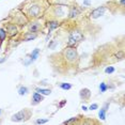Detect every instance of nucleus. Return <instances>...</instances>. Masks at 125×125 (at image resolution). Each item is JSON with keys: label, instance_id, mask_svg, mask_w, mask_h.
I'll use <instances>...</instances> for the list:
<instances>
[{"label": "nucleus", "instance_id": "obj_25", "mask_svg": "<svg viewBox=\"0 0 125 125\" xmlns=\"http://www.w3.org/2000/svg\"><path fill=\"white\" fill-rule=\"evenodd\" d=\"M97 108H98V105H97V104H92L89 108H88V109H90V110H95V109H97Z\"/></svg>", "mask_w": 125, "mask_h": 125}, {"label": "nucleus", "instance_id": "obj_27", "mask_svg": "<svg viewBox=\"0 0 125 125\" xmlns=\"http://www.w3.org/2000/svg\"><path fill=\"white\" fill-rule=\"evenodd\" d=\"M65 104H66V99H63V102H61V103H60V105H59V107H60V108H62V107H63Z\"/></svg>", "mask_w": 125, "mask_h": 125}, {"label": "nucleus", "instance_id": "obj_6", "mask_svg": "<svg viewBox=\"0 0 125 125\" xmlns=\"http://www.w3.org/2000/svg\"><path fill=\"white\" fill-rule=\"evenodd\" d=\"M44 101V96L39 92H34L32 94V105H38L39 103Z\"/></svg>", "mask_w": 125, "mask_h": 125}, {"label": "nucleus", "instance_id": "obj_28", "mask_svg": "<svg viewBox=\"0 0 125 125\" xmlns=\"http://www.w3.org/2000/svg\"><path fill=\"white\" fill-rule=\"evenodd\" d=\"M7 57H3V58H2V59H0V63H3V62L5 61V60H7Z\"/></svg>", "mask_w": 125, "mask_h": 125}, {"label": "nucleus", "instance_id": "obj_15", "mask_svg": "<svg viewBox=\"0 0 125 125\" xmlns=\"http://www.w3.org/2000/svg\"><path fill=\"white\" fill-rule=\"evenodd\" d=\"M7 31H5L3 28H0V43H3L5 38H7Z\"/></svg>", "mask_w": 125, "mask_h": 125}, {"label": "nucleus", "instance_id": "obj_17", "mask_svg": "<svg viewBox=\"0 0 125 125\" xmlns=\"http://www.w3.org/2000/svg\"><path fill=\"white\" fill-rule=\"evenodd\" d=\"M106 113H107V110H105L104 108H101V110H99L98 112V116L99 119H102V120H106Z\"/></svg>", "mask_w": 125, "mask_h": 125}, {"label": "nucleus", "instance_id": "obj_13", "mask_svg": "<svg viewBox=\"0 0 125 125\" xmlns=\"http://www.w3.org/2000/svg\"><path fill=\"white\" fill-rule=\"evenodd\" d=\"M29 28H30V32L36 33L40 30V25L38 24V22H31V25L29 26Z\"/></svg>", "mask_w": 125, "mask_h": 125}, {"label": "nucleus", "instance_id": "obj_2", "mask_svg": "<svg viewBox=\"0 0 125 125\" xmlns=\"http://www.w3.org/2000/svg\"><path fill=\"white\" fill-rule=\"evenodd\" d=\"M42 14V7L40 4H36V3H33L31 4L28 9V15L32 18H38L41 16Z\"/></svg>", "mask_w": 125, "mask_h": 125}, {"label": "nucleus", "instance_id": "obj_9", "mask_svg": "<svg viewBox=\"0 0 125 125\" xmlns=\"http://www.w3.org/2000/svg\"><path fill=\"white\" fill-rule=\"evenodd\" d=\"M36 36H38V34L34 32H26L25 33V35H24V41H32V40H34L36 39Z\"/></svg>", "mask_w": 125, "mask_h": 125}, {"label": "nucleus", "instance_id": "obj_14", "mask_svg": "<svg viewBox=\"0 0 125 125\" xmlns=\"http://www.w3.org/2000/svg\"><path fill=\"white\" fill-rule=\"evenodd\" d=\"M28 92H29V89H28L27 87L21 86V87L18 88V94H19V95H21V96H22V95H26Z\"/></svg>", "mask_w": 125, "mask_h": 125}, {"label": "nucleus", "instance_id": "obj_5", "mask_svg": "<svg viewBox=\"0 0 125 125\" xmlns=\"http://www.w3.org/2000/svg\"><path fill=\"white\" fill-rule=\"evenodd\" d=\"M5 31L7 33H9L10 35H15L17 33V27L15 26V24H8L5 25Z\"/></svg>", "mask_w": 125, "mask_h": 125}, {"label": "nucleus", "instance_id": "obj_18", "mask_svg": "<svg viewBox=\"0 0 125 125\" xmlns=\"http://www.w3.org/2000/svg\"><path fill=\"white\" fill-rule=\"evenodd\" d=\"M59 86H60V88H61V89H63V90L72 89V84H71V83H66V82H62V83H60Z\"/></svg>", "mask_w": 125, "mask_h": 125}, {"label": "nucleus", "instance_id": "obj_7", "mask_svg": "<svg viewBox=\"0 0 125 125\" xmlns=\"http://www.w3.org/2000/svg\"><path fill=\"white\" fill-rule=\"evenodd\" d=\"M79 95H80V98L83 99V101H88L91 97V92L88 88H83V89L80 90L79 92Z\"/></svg>", "mask_w": 125, "mask_h": 125}, {"label": "nucleus", "instance_id": "obj_29", "mask_svg": "<svg viewBox=\"0 0 125 125\" xmlns=\"http://www.w3.org/2000/svg\"><path fill=\"white\" fill-rule=\"evenodd\" d=\"M81 109L86 111V110H88V107H86V106H82V107H81Z\"/></svg>", "mask_w": 125, "mask_h": 125}, {"label": "nucleus", "instance_id": "obj_3", "mask_svg": "<svg viewBox=\"0 0 125 125\" xmlns=\"http://www.w3.org/2000/svg\"><path fill=\"white\" fill-rule=\"evenodd\" d=\"M105 12H106V7H105V5H101V7L96 8L95 10H93L92 12L90 13V18L96 19V18L101 17V16H103Z\"/></svg>", "mask_w": 125, "mask_h": 125}, {"label": "nucleus", "instance_id": "obj_4", "mask_svg": "<svg viewBox=\"0 0 125 125\" xmlns=\"http://www.w3.org/2000/svg\"><path fill=\"white\" fill-rule=\"evenodd\" d=\"M70 38L73 39L74 41L76 42V43H79V42H81L82 40H83V34H82L80 31L75 30V31H73V32H71Z\"/></svg>", "mask_w": 125, "mask_h": 125}, {"label": "nucleus", "instance_id": "obj_19", "mask_svg": "<svg viewBox=\"0 0 125 125\" xmlns=\"http://www.w3.org/2000/svg\"><path fill=\"white\" fill-rule=\"evenodd\" d=\"M115 57L116 58V60H122V59L124 58V52L123 50H119V52L115 55Z\"/></svg>", "mask_w": 125, "mask_h": 125}, {"label": "nucleus", "instance_id": "obj_1", "mask_svg": "<svg viewBox=\"0 0 125 125\" xmlns=\"http://www.w3.org/2000/svg\"><path fill=\"white\" fill-rule=\"evenodd\" d=\"M32 115V112L30 111V110H28L27 108L26 109H22L21 111H18L17 113H15V115H12V118H11V120L13 122H21V121H26Z\"/></svg>", "mask_w": 125, "mask_h": 125}, {"label": "nucleus", "instance_id": "obj_20", "mask_svg": "<svg viewBox=\"0 0 125 125\" xmlns=\"http://www.w3.org/2000/svg\"><path fill=\"white\" fill-rule=\"evenodd\" d=\"M115 69L113 66H107L106 69H105V73L106 74H112V73H115Z\"/></svg>", "mask_w": 125, "mask_h": 125}, {"label": "nucleus", "instance_id": "obj_22", "mask_svg": "<svg viewBox=\"0 0 125 125\" xmlns=\"http://www.w3.org/2000/svg\"><path fill=\"white\" fill-rule=\"evenodd\" d=\"M72 123H77V118H72L70 120L63 122V124H72Z\"/></svg>", "mask_w": 125, "mask_h": 125}, {"label": "nucleus", "instance_id": "obj_30", "mask_svg": "<svg viewBox=\"0 0 125 125\" xmlns=\"http://www.w3.org/2000/svg\"><path fill=\"white\" fill-rule=\"evenodd\" d=\"M1 113H2V110H1V109H0V115H1Z\"/></svg>", "mask_w": 125, "mask_h": 125}, {"label": "nucleus", "instance_id": "obj_16", "mask_svg": "<svg viewBox=\"0 0 125 125\" xmlns=\"http://www.w3.org/2000/svg\"><path fill=\"white\" fill-rule=\"evenodd\" d=\"M108 89H109V86H108L106 82H102V83L99 84V91H101V93L106 92Z\"/></svg>", "mask_w": 125, "mask_h": 125}, {"label": "nucleus", "instance_id": "obj_31", "mask_svg": "<svg viewBox=\"0 0 125 125\" xmlns=\"http://www.w3.org/2000/svg\"><path fill=\"white\" fill-rule=\"evenodd\" d=\"M0 123H1V122H0Z\"/></svg>", "mask_w": 125, "mask_h": 125}, {"label": "nucleus", "instance_id": "obj_23", "mask_svg": "<svg viewBox=\"0 0 125 125\" xmlns=\"http://www.w3.org/2000/svg\"><path fill=\"white\" fill-rule=\"evenodd\" d=\"M57 44H58V43H57L56 41H52L49 44H48V48H50V49H55L56 46H57Z\"/></svg>", "mask_w": 125, "mask_h": 125}, {"label": "nucleus", "instance_id": "obj_10", "mask_svg": "<svg viewBox=\"0 0 125 125\" xmlns=\"http://www.w3.org/2000/svg\"><path fill=\"white\" fill-rule=\"evenodd\" d=\"M39 55H40V49H39V48H35V49L33 50V52H31V55H30V60H29L30 63L34 62V61L36 60V59H38Z\"/></svg>", "mask_w": 125, "mask_h": 125}, {"label": "nucleus", "instance_id": "obj_12", "mask_svg": "<svg viewBox=\"0 0 125 125\" xmlns=\"http://www.w3.org/2000/svg\"><path fill=\"white\" fill-rule=\"evenodd\" d=\"M35 91L41 93L42 95H49L50 93H52V90L50 89H43V88H36Z\"/></svg>", "mask_w": 125, "mask_h": 125}, {"label": "nucleus", "instance_id": "obj_11", "mask_svg": "<svg viewBox=\"0 0 125 125\" xmlns=\"http://www.w3.org/2000/svg\"><path fill=\"white\" fill-rule=\"evenodd\" d=\"M59 25H60V22L57 21H52L48 22V31H52L53 29H56V28L59 27Z\"/></svg>", "mask_w": 125, "mask_h": 125}, {"label": "nucleus", "instance_id": "obj_24", "mask_svg": "<svg viewBox=\"0 0 125 125\" xmlns=\"http://www.w3.org/2000/svg\"><path fill=\"white\" fill-rule=\"evenodd\" d=\"M48 122V119H39L35 121V124H45Z\"/></svg>", "mask_w": 125, "mask_h": 125}, {"label": "nucleus", "instance_id": "obj_8", "mask_svg": "<svg viewBox=\"0 0 125 125\" xmlns=\"http://www.w3.org/2000/svg\"><path fill=\"white\" fill-rule=\"evenodd\" d=\"M79 14H80V10H79L77 7L73 5V7L71 8V10H70L69 17H70V18H75V17H77Z\"/></svg>", "mask_w": 125, "mask_h": 125}, {"label": "nucleus", "instance_id": "obj_21", "mask_svg": "<svg viewBox=\"0 0 125 125\" xmlns=\"http://www.w3.org/2000/svg\"><path fill=\"white\" fill-rule=\"evenodd\" d=\"M55 2L58 5H65L69 4V0H55Z\"/></svg>", "mask_w": 125, "mask_h": 125}, {"label": "nucleus", "instance_id": "obj_26", "mask_svg": "<svg viewBox=\"0 0 125 125\" xmlns=\"http://www.w3.org/2000/svg\"><path fill=\"white\" fill-rule=\"evenodd\" d=\"M83 4L87 5V7H89L91 4V0H83Z\"/></svg>", "mask_w": 125, "mask_h": 125}]
</instances>
